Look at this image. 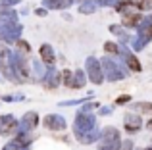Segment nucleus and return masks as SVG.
Wrapping results in <instances>:
<instances>
[{
  "mask_svg": "<svg viewBox=\"0 0 152 150\" xmlns=\"http://www.w3.org/2000/svg\"><path fill=\"white\" fill-rule=\"evenodd\" d=\"M0 17H6V19H10V21H18V12L2 8V10H0Z\"/></svg>",
  "mask_w": 152,
  "mask_h": 150,
  "instance_id": "nucleus-22",
  "label": "nucleus"
},
{
  "mask_svg": "<svg viewBox=\"0 0 152 150\" xmlns=\"http://www.w3.org/2000/svg\"><path fill=\"white\" fill-rule=\"evenodd\" d=\"M119 150H133V141H123L119 144Z\"/></svg>",
  "mask_w": 152,
  "mask_h": 150,
  "instance_id": "nucleus-35",
  "label": "nucleus"
},
{
  "mask_svg": "<svg viewBox=\"0 0 152 150\" xmlns=\"http://www.w3.org/2000/svg\"><path fill=\"white\" fill-rule=\"evenodd\" d=\"M119 0H98V6H115V4H118Z\"/></svg>",
  "mask_w": 152,
  "mask_h": 150,
  "instance_id": "nucleus-36",
  "label": "nucleus"
},
{
  "mask_svg": "<svg viewBox=\"0 0 152 150\" xmlns=\"http://www.w3.org/2000/svg\"><path fill=\"white\" fill-rule=\"evenodd\" d=\"M100 66H102L104 77H106L108 81H119V79L127 77L125 68H123L119 62H114V60H110V58H104V60L100 62Z\"/></svg>",
  "mask_w": 152,
  "mask_h": 150,
  "instance_id": "nucleus-3",
  "label": "nucleus"
},
{
  "mask_svg": "<svg viewBox=\"0 0 152 150\" xmlns=\"http://www.w3.org/2000/svg\"><path fill=\"white\" fill-rule=\"evenodd\" d=\"M33 71H35L37 81H42V79H45L46 69H45V66H42V60H35V62H33Z\"/></svg>",
  "mask_w": 152,
  "mask_h": 150,
  "instance_id": "nucleus-20",
  "label": "nucleus"
},
{
  "mask_svg": "<svg viewBox=\"0 0 152 150\" xmlns=\"http://www.w3.org/2000/svg\"><path fill=\"white\" fill-rule=\"evenodd\" d=\"M85 73L89 75V79L94 83V85H100V83L104 81V73H102V66L100 62L96 60V58L89 56L85 62Z\"/></svg>",
  "mask_w": 152,
  "mask_h": 150,
  "instance_id": "nucleus-6",
  "label": "nucleus"
},
{
  "mask_svg": "<svg viewBox=\"0 0 152 150\" xmlns=\"http://www.w3.org/2000/svg\"><path fill=\"white\" fill-rule=\"evenodd\" d=\"M21 94H6V96H2L4 102H14V100H21Z\"/></svg>",
  "mask_w": 152,
  "mask_h": 150,
  "instance_id": "nucleus-31",
  "label": "nucleus"
},
{
  "mask_svg": "<svg viewBox=\"0 0 152 150\" xmlns=\"http://www.w3.org/2000/svg\"><path fill=\"white\" fill-rule=\"evenodd\" d=\"M146 127H148V129H150V131H152V119L148 121V123H146Z\"/></svg>",
  "mask_w": 152,
  "mask_h": 150,
  "instance_id": "nucleus-39",
  "label": "nucleus"
},
{
  "mask_svg": "<svg viewBox=\"0 0 152 150\" xmlns=\"http://www.w3.org/2000/svg\"><path fill=\"white\" fill-rule=\"evenodd\" d=\"M127 102H131V96H129V94H123V96H119L118 100H115V104L121 106V104H127Z\"/></svg>",
  "mask_w": 152,
  "mask_h": 150,
  "instance_id": "nucleus-33",
  "label": "nucleus"
},
{
  "mask_svg": "<svg viewBox=\"0 0 152 150\" xmlns=\"http://www.w3.org/2000/svg\"><path fill=\"white\" fill-rule=\"evenodd\" d=\"M98 141V150H119V131L115 127H104Z\"/></svg>",
  "mask_w": 152,
  "mask_h": 150,
  "instance_id": "nucleus-5",
  "label": "nucleus"
},
{
  "mask_svg": "<svg viewBox=\"0 0 152 150\" xmlns=\"http://www.w3.org/2000/svg\"><path fill=\"white\" fill-rule=\"evenodd\" d=\"M123 121H125V129H127V133H137L139 129L142 127V119L137 116V114H133V112L125 114V116H123Z\"/></svg>",
  "mask_w": 152,
  "mask_h": 150,
  "instance_id": "nucleus-11",
  "label": "nucleus"
},
{
  "mask_svg": "<svg viewBox=\"0 0 152 150\" xmlns=\"http://www.w3.org/2000/svg\"><path fill=\"white\" fill-rule=\"evenodd\" d=\"M42 123H45V127L50 129V131H64V129H66V119H64L62 116H58V114H48V116L42 119Z\"/></svg>",
  "mask_w": 152,
  "mask_h": 150,
  "instance_id": "nucleus-8",
  "label": "nucleus"
},
{
  "mask_svg": "<svg viewBox=\"0 0 152 150\" xmlns=\"http://www.w3.org/2000/svg\"><path fill=\"white\" fill-rule=\"evenodd\" d=\"M119 54H121V58L125 60V64L129 66L131 71H141V62L135 58V54L131 52L125 44H119Z\"/></svg>",
  "mask_w": 152,
  "mask_h": 150,
  "instance_id": "nucleus-9",
  "label": "nucleus"
},
{
  "mask_svg": "<svg viewBox=\"0 0 152 150\" xmlns=\"http://www.w3.org/2000/svg\"><path fill=\"white\" fill-rule=\"evenodd\" d=\"M115 10L121 14V17L123 15H127V14H135V12H139V8H137V4L133 2V0H119L118 4H115Z\"/></svg>",
  "mask_w": 152,
  "mask_h": 150,
  "instance_id": "nucleus-13",
  "label": "nucleus"
},
{
  "mask_svg": "<svg viewBox=\"0 0 152 150\" xmlns=\"http://www.w3.org/2000/svg\"><path fill=\"white\" fill-rule=\"evenodd\" d=\"M145 150H152V148H145Z\"/></svg>",
  "mask_w": 152,
  "mask_h": 150,
  "instance_id": "nucleus-40",
  "label": "nucleus"
},
{
  "mask_svg": "<svg viewBox=\"0 0 152 150\" xmlns=\"http://www.w3.org/2000/svg\"><path fill=\"white\" fill-rule=\"evenodd\" d=\"M62 75H64V83H66V87H69V89H71V83H73V73H71L69 69H66Z\"/></svg>",
  "mask_w": 152,
  "mask_h": 150,
  "instance_id": "nucleus-27",
  "label": "nucleus"
},
{
  "mask_svg": "<svg viewBox=\"0 0 152 150\" xmlns=\"http://www.w3.org/2000/svg\"><path fill=\"white\" fill-rule=\"evenodd\" d=\"M96 127V119H94V116L93 114H85V112H79L77 114V117H75V121H73V133H75V137H83L85 133H89L91 129H94Z\"/></svg>",
  "mask_w": 152,
  "mask_h": 150,
  "instance_id": "nucleus-4",
  "label": "nucleus"
},
{
  "mask_svg": "<svg viewBox=\"0 0 152 150\" xmlns=\"http://www.w3.org/2000/svg\"><path fill=\"white\" fill-rule=\"evenodd\" d=\"M133 108L137 110V112H141V114H150L152 116V102H137Z\"/></svg>",
  "mask_w": 152,
  "mask_h": 150,
  "instance_id": "nucleus-21",
  "label": "nucleus"
},
{
  "mask_svg": "<svg viewBox=\"0 0 152 150\" xmlns=\"http://www.w3.org/2000/svg\"><path fill=\"white\" fill-rule=\"evenodd\" d=\"M141 21H142V17H141L139 12L123 15V25H125V27H139V23H141Z\"/></svg>",
  "mask_w": 152,
  "mask_h": 150,
  "instance_id": "nucleus-17",
  "label": "nucleus"
},
{
  "mask_svg": "<svg viewBox=\"0 0 152 150\" xmlns=\"http://www.w3.org/2000/svg\"><path fill=\"white\" fill-rule=\"evenodd\" d=\"M21 0H0V6L2 8H10V6H15V4H19Z\"/></svg>",
  "mask_w": 152,
  "mask_h": 150,
  "instance_id": "nucleus-32",
  "label": "nucleus"
},
{
  "mask_svg": "<svg viewBox=\"0 0 152 150\" xmlns=\"http://www.w3.org/2000/svg\"><path fill=\"white\" fill-rule=\"evenodd\" d=\"M2 150H27V148H23L21 144L19 143H15V141H10V143L6 144V146H4Z\"/></svg>",
  "mask_w": 152,
  "mask_h": 150,
  "instance_id": "nucleus-28",
  "label": "nucleus"
},
{
  "mask_svg": "<svg viewBox=\"0 0 152 150\" xmlns=\"http://www.w3.org/2000/svg\"><path fill=\"white\" fill-rule=\"evenodd\" d=\"M35 14L41 15V17H45V15H46V8H37V10H35Z\"/></svg>",
  "mask_w": 152,
  "mask_h": 150,
  "instance_id": "nucleus-37",
  "label": "nucleus"
},
{
  "mask_svg": "<svg viewBox=\"0 0 152 150\" xmlns=\"http://www.w3.org/2000/svg\"><path fill=\"white\" fill-rule=\"evenodd\" d=\"M85 102H89V96L87 98H75V100H66V102H60V106H77V104H85Z\"/></svg>",
  "mask_w": 152,
  "mask_h": 150,
  "instance_id": "nucleus-24",
  "label": "nucleus"
},
{
  "mask_svg": "<svg viewBox=\"0 0 152 150\" xmlns=\"http://www.w3.org/2000/svg\"><path fill=\"white\" fill-rule=\"evenodd\" d=\"M10 68H12V73H14L18 83H25L29 79V66H27V60L23 56V52H19V50L10 52Z\"/></svg>",
  "mask_w": 152,
  "mask_h": 150,
  "instance_id": "nucleus-2",
  "label": "nucleus"
},
{
  "mask_svg": "<svg viewBox=\"0 0 152 150\" xmlns=\"http://www.w3.org/2000/svg\"><path fill=\"white\" fill-rule=\"evenodd\" d=\"M10 52H12V50L8 48L6 44H0V60H6V58H10Z\"/></svg>",
  "mask_w": 152,
  "mask_h": 150,
  "instance_id": "nucleus-30",
  "label": "nucleus"
},
{
  "mask_svg": "<svg viewBox=\"0 0 152 150\" xmlns=\"http://www.w3.org/2000/svg\"><path fill=\"white\" fill-rule=\"evenodd\" d=\"M39 54H41V60L45 62L46 66H52L56 62V54L54 50H52L50 44H41V50H39Z\"/></svg>",
  "mask_w": 152,
  "mask_h": 150,
  "instance_id": "nucleus-15",
  "label": "nucleus"
},
{
  "mask_svg": "<svg viewBox=\"0 0 152 150\" xmlns=\"http://www.w3.org/2000/svg\"><path fill=\"white\" fill-rule=\"evenodd\" d=\"M96 6L98 4L94 2V0H85V2L79 6V14H85V15H89V14H93L94 10H96Z\"/></svg>",
  "mask_w": 152,
  "mask_h": 150,
  "instance_id": "nucleus-19",
  "label": "nucleus"
},
{
  "mask_svg": "<svg viewBox=\"0 0 152 150\" xmlns=\"http://www.w3.org/2000/svg\"><path fill=\"white\" fill-rule=\"evenodd\" d=\"M75 0H42V6L46 10H66L73 4Z\"/></svg>",
  "mask_w": 152,
  "mask_h": 150,
  "instance_id": "nucleus-14",
  "label": "nucleus"
},
{
  "mask_svg": "<svg viewBox=\"0 0 152 150\" xmlns=\"http://www.w3.org/2000/svg\"><path fill=\"white\" fill-rule=\"evenodd\" d=\"M15 44H18V48H19V52H29L31 50V46H29V42L27 41H21V39H19L18 42H15Z\"/></svg>",
  "mask_w": 152,
  "mask_h": 150,
  "instance_id": "nucleus-29",
  "label": "nucleus"
},
{
  "mask_svg": "<svg viewBox=\"0 0 152 150\" xmlns=\"http://www.w3.org/2000/svg\"><path fill=\"white\" fill-rule=\"evenodd\" d=\"M37 125H39V114L37 112H27V114H23L21 121H19L18 131H29L31 133Z\"/></svg>",
  "mask_w": 152,
  "mask_h": 150,
  "instance_id": "nucleus-10",
  "label": "nucleus"
},
{
  "mask_svg": "<svg viewBox=\"0 0 152 150\" xmlns=\"http://www.w3.org/2000/svg\"><path fill=\"white\" fill-rule=\"evenodd\" d=\"M60 81H62V73H58L54 68H50L46 69V75H45V79H42V85L46 87V89H56V87L60 85Z\"/></svg>",
  "mask_w": 152,
  "mask_h": 150,
  "instance_id": "nucleus-12",
  "label": "nucleus"
},
{
  "mask_svg": "<svg viewBox=\"0 0 152 150\" xmlns=\"http://www.w3.org/2000/svg\"><path fill=\"white\" fill-rule=\"evenodd\" d=\"M19 129V121L15 119L12 114L0 117V135H12V133H18Z\"/></svg>",
  "mask_w": 152,
  "mask_h": 150,
  "instance_id": "nucleus-7",
  "label": "nucleus"
},
{
  "mask_svg": "<svg viewBox=\"0 0 152 150\" xmlns=\"http://www.w3.org/2000/svg\"><path fill=\"white\" fill-rule=\"evenodd\" d=\"M98 139H100V131L94 127V129H91L89 133H85L83 137H79L77 141H79L81 144H91V143H94V141H98Z\"/></svg>",
  "mask_w": 152,
  "mask_h": 150,
  "instance_id": "nucleus-16",
  "label": "nucleus"
},
{
  "mask_svg": "<svg viewBox=\"0 0 152 150\" xmlns=\"http://www.w3.org/2000/svg\"><path fill=\"white\" fill-rule=\"evenodd\" d=\"M112 114V108H100V116H108Z\"/></svg>",
  "mask_w": 152,
  "mask_h": 150,
  "instance_id": "nucleus-38",
  "label": "nucleus"
},
{
  "mask_svg": "<svg viewBox=\"0 0 152 150\" xmlns=\"http://www.w3.org/2000/svg\"><path fill=\"white\" fill-rule=\"evenodd\" d=\"M94 106H98L96 102H85V106H83V110H81V112H85V114H91V110H93Z\"/></svg>",
  "mask_w": 152,
  "mask_h": 150,
  "instance_id": "nucleus-34",
  "label": "nucleus"
},
{
  "mask_svg": "<svg viewBox=\"0 0 152 150\" xmlns=\"http://www.w3.org/2000/svg\"><path fill=\"white\" fill-rule=\"evenodd\" d=\"M135 4H137L139 10H150L152 8V0H133Z\"/></svg>",
  "mask_w": 152,
  "mask_h": 150,
  "instance_id": "nucleus-26",
  "label": "nucleus"
},
{
  "mask_svg": "<svg viewBox=\"0 0 152 150\" xmlns=\"http://www.w3.org/2000/svg\"><path fill=\"white\" fill-rule=\"evenodd\" d=\"M23 27L18 21H10L6 17H0V41L4 44H14L21 39Z\"/></svg>",
  "mask_w": 152,
  "mask_h": 150,
  "instance_id": "nucleus-1",
  "label": "nucleus"
},
{
  "mask_svg": "<svg viewBox=\"0 0 152 150\" xmlns=\"http://www.w3.org/2000/svg\"><path fill=\"white\" fill-rule=\"evenodd\" d=\"M110 31H112V33H114V35H118V37L121 39L123 42H125V41H129V37H127V35L123 33V29H121V27H119V25H112V27H110Z\"/></svg>",
  "mask_w": 152,
  "mask_h": 150,
  "instance_id": "nucleus-23",
  "label": "nucleus"
},
{
  "mask_svg": "<svg viewBox=\"0 0 152 150\" xmlns=\"http://www.w3.org/2000/svg\"><path fill=\"white\" fill-rule=\"evenodd\" d=\"M104 50L110 54H119V46L115 42H104Z\"/></svg>",
  "mask_w": 152,
  "mask_h": 150,
  "instance_id": "nucleus-25",
  "label": "nucleus"
},
{
  "mask_svg": "<svg viewBox=\"0 0 152 150\" xmlns=\"http://www.w3.org/2000/svg\"><path fill=\"white\" fill-rule=\"evenodd\" d=\"M87 83V73L83 71V69H77V71L73 73V83H71V89H81V87H85Z\"/></svg>",
  "mask_w": 152,
  "mask_h": 150,
  "instance_id": "nucleus-18",
  "label": "nucleus"
}]
</instances>
